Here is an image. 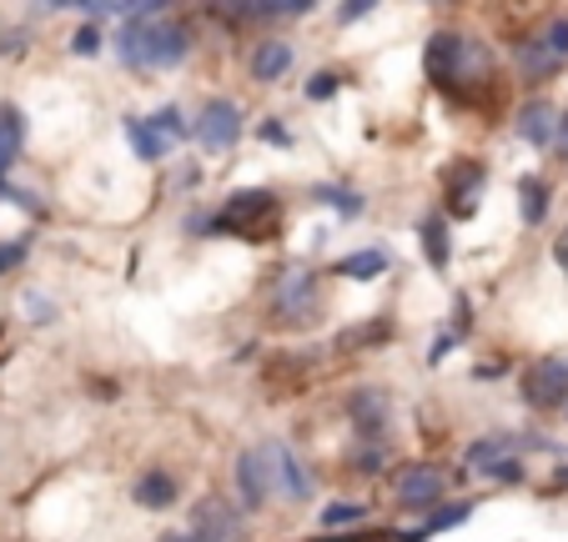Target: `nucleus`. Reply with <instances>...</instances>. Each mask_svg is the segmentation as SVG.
Instances as JSON below:
<instances>
[{"mask_svg": "<svg viewBox=\"0 0 568 542\" xmlns=\"http://www.w3.org/2000/svg\"><path fill=\"white\" fill-rule=\"evenodd\" d=\"M312 542H397V532H362V528H352V532H318Z\"/></svg>", "mask_w": 568, "mask_h": 542, "instance_id": "58836bf2", "label": "nucleus"}, {"mask_svg": "<svg viewBox=\"0 0 568 542\" xmlns=\"http://www.w3.org/2000/svg\"><path fill=\"white\" fill-rule=\"evenodd\" d=\"M518 402L538 417L568 413V357H558V352L528 357L524 372H518Z\"/></svg>", "mask_w": 568, "mask_h": 542, "instance_id": "39448f33", "label": "nucleus"}, {"mask_svg": "<svg viewBox=\"0 0 568 542\" xmlns=\"http://www.w3.org/2000/svg\"><path fill=\"white\" fill-rule=\"evenodd\" d=\"M318 0H257V21H282V15H307Z\"/></svg>", "mask_w": 568, "mask_h": 542, "instance_id": "473e14b6", "label": "nucleus"}, {"mask_svg": "<svg viewBox=\"0 0 568 542\" xmlns=\"http://www.w3.org/2000/svg\"><path fill=\"white\" fill-rule=\"evenodd\" d=\"M544 41L554 45L558 55H568V15H554V21L544 25Z\"/></svg>", "mask_w": 568, "mask_h": 542, "instance_id": "79ce46f5", "label": "nucleus"}, {"mask_svg": "<svg viewBox=\"0 0 568 542\" xmlns=\"http://www.w3.org/2000/svg\"><path fill=\"white\" fill-rule=\"evenodd\" d=\"M31 261V237H16V241H0V277H11Z\"/></svg>", "mask_w": 568, "mask_h": 542, "instance_id": "f704fd0d", "label": "nucleus"}, {"mask_svg": "<svg viewBox=\"0 0 568 542\" xmlns=\"http://www.w3.org/2000/svg\"><path fill=\"white\" fill-rule=\"evenodd\" d=\"M182 231L192 241H211V211H186L182 217Z\"/></svg>", "mask_w": 568, "mask_h": 542, "instance_id": "a19ab883", "label": "nucleus"}, {"mask_svg": "<svg viewBox=\"0 0 568 542\" xmlns=\"http://www.w3.org/2000/svg\"><path fill=\"white\" fill-rule=\"evenodd\" d=\"M548 211H554V181L538 171L518 176V217H524V227H544Z\"/></svg>", "mask_w": 568, "mask_h": 542, "instance_id": "4be33fe9", "label": "nucleus"}, {"mask_svg": "<svg viewBox=\"0 0 568 542\" xmlns=\"http://www.w3.org/2000/svg\"><path fill=\"white\" fill-rule=\"evenodd\" d=\"M554 267L568 277V221H564V231L554 237Z\"/></svg>", "mask_w": 568, "mask_h": 542, "instance_id": "c03bdc74", "label": "nucleus"}, {"mask_svg": "<svg viewBox=\"0 0 568 542\" xmlns=\"http://www.w3.org/2000/svg\"><path fill=\"white\" fill-rule=\"evenodd\" d=\"M282 221H287V201L282 191L272 186H237V191L211 211V237H231V241H277L282 237Z\"/></svg>", "mask_w": 568, "mask_h": 542, "instance_id": "7ed1b4c3", "label": "nucleus"}, {"mask_svg": "<svg viewBox=\"0 0 568 542\" xmlns=\"http://www.w3.org/2000/svg\"><path fill=\"white\" fill-rule=\"evenodd\" d=\"M241 131H247V111L231 96H211L192 121V142L202 146V156H231L241 146Z\"/></svg>", "mask_w": 568, "mask_h": 542, "instance_id": "423d86ee", "label": "nucleus"}, {"mask_svg": "<svg viewBox=\"0 0 568 542\" xmlns=\"http://www.w3.org/2000/svg\"><path fill=\"white\" fill-rule=\"evenodd\" d=\"M328 271L338 277V282H362V286H372V282H383L388 271H393V257H388L383 247H358V251H348V257L332 261Z\"/></svg>", "mask_w": 568, "mask_h": 542, "instance_id": "a211bd4d", "label": "nucleus"}, {"mask_svg": "<svg viewBox=\"0 0 568 542\" xmlns=\"http://www.w3.org/2000/svg\"><path fill=\"white\" fill-rule=\"evenodd\" d=\"M21 312H25V322H35V326H55V316H61L45 292H25L21 296Z\"/></svg>", "mask_w": 568, "mask_h": 542, "instance_id": "2f4dec72", "label": "nucleus"}, {"mask_svg": "<svg viewBox=\"0 0 568 542\" xmlns=\"http://www.w3.org/2000/svg\"><path fill=\"white\" fill-rule=\"evenodd\" d=\"M231 482H237V508L241 512H262L272 492V467H267L262 447H241L237 462H231Z\"/></svg>", "mask_w": 568, "mask_h": 542, "instance_id": "9b49d317", "label": "nucleus"}, {"mask_svg": "<svg viewBox=\"0 0 568 542\" xmlns=\"http://www.w3.org/2000/svg\"><path fill=\"white\" fill-rule=\"evenodd\" d=\"M478 512V502L473 498H458V502H437L433 512H427L423 522H417L413 532H397V542H427V538H437V532H453V528H463V522Z\"/></svg>", "mask_w": 568, "mask_h": 542, "instance_id": "aec40b11", "label": "nucleus"}, {"mask_svg": "<svg viewBox=\"0 0 568 542\" xmlns=\"http://www.w3.org/2000/svg\"><path fill=\"white\" fill-rule=\"evenodd\" d=\"M262 457H267V467H272V492H282L287 502H307L318 492V478H312L307 462L292 452V442L272 437V442H262Z\"/></svg>", "mask_w": 568, "mask_h": 542, "instance_id": "9d476101", "label": "nucleus"}, {"mask_svg": "<svg viewBox=\"0 0 568 542\" xmlns=\"http://www.w3.org/2000/svg\"><path fill=\"white\" fill-rule=\"evenodd\" d=\"M458 342H463V336L453 332V326H437V336L427 342V367H443V362L453 357V347H458Z\"/></svg>", "mask_w": 568, "mask_h": 542, "instance_id": "c9c22d12", "label": "nucleus"}, {"mask_svg": "<svg viewBox=\"0 0 568 542\" xmlns=\"http://www.w3.org/2000/svg\"><path fill=\"white\" fill-rule=\"evenodd\" d=\"M152 126L162 131V136H166L172 146L192 142V121L182 116V106H156V111H152Z\"/></svg>", "mask_w": 568, "mask_h": 542, "instance_id": "cd10ccee", "label": "nucleus"}, {"mask_svg": "<svg viewBox=\"0 0 568 542\" xmlns=\"http://www.w3.org/2000/svg\"><path fill=\"white\" fill-rule=\"evenodd\" d=\"M564 65H568V55H558L554 45L544 41V31L524 35V41L514 45V71L524 86H548V81L564 76Z\"/></svg>", "mask_w": 568, "mask_h": 542, "instance_id": "f8f14e48", "label": "nucleus"}, {"mask_svg": "<svg viewBox=\"0 0 568 542\" xmlns=\"http://www.w3.org/2000/svg\"><path fill=\"white\" fill-rule=\"evenodd\" d=\"M241 518H247V512L231 508L227 498H202L197 508H192V538L197 542H237Z\"/></svg>", "mask_w": 568, "mask_h": 542, "instance_id": "ddd939ff", "label": "nucleus"}, {"mask_svg": "<svg viewBox=\"0 0 568 542\" xmlns=\"http://www.w3.org/2000/svg\"><path fill=\"white\" fill-rule=\"evenodd\" d=\"M423 76L443 101H453L458 111H483L488 101H498L503 76L498 55L483 35H468L463 25H437L423 45Z\"/></svg>", "mask_w": 568, "mask_h": 542, "instance_id": "f257e3e1", "label": "nucleus"}, {"mask_svg": "<svg viewBox=\"0 0 568 542\" xmlns=\"http://www.w3.org/2000/svg\"><path fill=\"white\" fill-rule=\"evenodd\" d=\"M257 142L272 146V152H292L297 136H292V126H287L282 116H262V121H257Z\"/></svg>", "mask_w": 568, "mask_h": 542, "instance_id": "7c9ffc66", "label": "nucleus"}, {"mask_svg": "<svg viewBox=\"0 0 568 542\" xmlns=\"http://www.w3.org/2000/svg\"><path fill=\"white\" fill-rule=\"evenodd\" d=\"M473 377H478V382H493V377H503V362H478V367H473Z\"/></svg>", "mask_w": 568, "mask_h": 542, "instance_id": "a18cd8bd", "label": "nucleus"}, {"mask_svg": "<svg viewBox=\"0 0 568 542\" xmlns=\"http://www.w3.org/2000/svg\"><path fill=\"white\" fill-rule=\"evenodd\" d=\"M514 131H518V142L534 146V152H554V136H558V106L544 96H528L524 106H518L514 116Z\"/></svg>", "mask_w": 568, "mask_h": 542, "instance_id": "4468645a", "label": "nucleus"}, {"mask_svg": "<svg viewBox=\"0 0 568 542\" xmlns=\"http://www.w3.org/2000/svg\"><path fill=\"white\" fill-rule=\"evenodd\" d=\"M437 186H443V211L453 221H468L478 217L483 196H488V166L478 156H458V161H448L437 171Z\"/></svg>", "mask_w": 568, "mask_h": 542, "instance_id": "0eeeda50", "label": "nucleus"}, {"mask_svg": "<svg viewBox=\"0 0 568 542\" xmlns=\"http://www.w3.org/2000/svg\"><path fill=\"white\" fill-rule=\"evenodd\" d=\"M25 45H31L25 25H6V31H0V55H25Z\"/></svg>", "mask_w": 568, "mask_h": 542, "instance_id": "ea45409f", "label": "nucleus"}, {"mask_svg": "<svg viewBox=\"0 0 568 542\" xmlns=\"http://www.w3.org/2000/svg\"><path fill=\"white\" fill-rule=\"evenodd\" d=\"M121 136L132 142V152H136V161H146V166H156V161H166V156L176 152L172 142H166L162 131L152 126V116H121Z\"/></svg>", "mask_w": 568, "mask_h": 542, "instance_id": "412c9836", "label": "nucleus"}, {"mask_svg": "<svg viewBox=\"0 0 568 542\" xmlns=\"http://www.w3.org/2000/svg\"><path fill=\"white\" fill-rule=\"evenodd\" d=\"M417 247H423V261L433 271L453 267V217L443 207H433V211L417 217Z\"/></svg>", "mask_w": 568, "mask_h": 542, "instance_id": "2eb2a0df", "label": "nucleus"}, {"mask_svg": "<svg viewBox=\"0 0 568 542\" xmlns=\"http://www.w3.org/2000/svg\"><path fill=\"white\" fill-rule=\"evenodd\" d=\"M443 492H448V478H443V467H437V462H407V467H397V478H393L397 508L433 512L437 502H443Z\"/></svg>", "mask_w": 568, "mask_h": 542, "instance_id": "1a4fd4ad", "label": "nucleus"}, {"mask_svg": "<svg viewBox=\"0 0 568 542\" xmlns=\"http://www.w3.org/2000/svg\"><path fill=\"white\" fill-rule=\"evenodd\" d=\"M548 156H558V161L568 166V111H558V136H554V152Z\"/></svg>", "mask_w": 568, "mask_h": 542, "instance_id": "37998d69", "label": "nucleus"}, {"mask_svg": "<svg viewBox=\"0 0 568 542\" xmlns=\"http://www.w3.org/2000/svg\"><path fill=\"white\" fill-rule=\"evenodd\" d=\"M111 51H116L121 71H132V76L176 71V65L192 61V25L172 21V15H156V21H116Z\"/></svg>", "mask_w": 568, "mask_h": 542, "instance_id": "f03ea898", "label": "nucleus"}, {"mask_svg": "<svg viewBox=\"0 0 568 542\" xmlns=\"http://www.w3.org/2000/svg\"><path fill=\"white\" fill-rule=\"evenodd\" d=\"M453 332H458L463 336V342H468V336H473V296L468 292H458V296H453Z\"/></svg>", "mask_w": 568, "mask_h": 542, "instance_id": "4c0bfd02", "label": "nucleus"}, {"mask_svg": "<svg viewBox=\"0 0 568 542\" xmlns=\"http://www.w3.org/2000/svg\"><path fill=\"white\" fill-rule=\"evenodd\" d=\"M162 542H197V538H192V528H186V532H162Z\"/></svg>", "mask_w": 568, "mask_h": 542, "instance_id": "de8ad7c7", "label": "nucleus"}, {"mask_svg": "<svg viewBox=\"0 0 568 542\" xmlns=\"http://www.w3.org/2000/svg\"><path fill=\"white\" fill-rule=\"evenodd\" d=\"M312 201L338 211L342 221H358L362 211H368V191H358V186H348V181H318L312 186Z\"/></svg>", "mask_w": 568, "mask_h": 542, "instance_id": "b1692460", "label": "nucleus"}, {"mask_svg": "<svg viewBox=\"0 0 568 542\" xmlns=\"http://www.w3.org/2000/svg\"><path fill=\"white\" fill-rule=\"evenodd\" d=\"M478 478L493 482V488H524V482H528V462L518 452H508V457H498V462L478 467Z\"/></svg>", "mask_w": 568, "mask_h": 542, "instance_id": "bb28decb", "label": "nucleus"}, {"mask_svg": "<svg viewBox=\"0 0 568 542\" xmlns=\"http://www.w3.org/2000/svg\"><path fill=\"white\" fill-rule=\"evenodd\" d=\"M554 492H568V462L554 467Z\"/></svg>", "mask_w": 568, "mask_h": 542, "instance_id": "49530a36", "label": "nucleus"}, {"mask_svg": "<svg viewBox=\"0 0 568 542\" xmlns=\"http://www.w3.org/2000/svg\"><path fill=\"white\" fill-rule=\"evenodd\" d=\"M328 312V286H322V271L312 267H277L272 286H267V322L282 326V332H307L318 326Z\"/></svg>", "mask_w": 568, "mask_h": 542, "instance_id": "20e7f679", "label": "nucleus"}, {"mask_svg": "<svg viewBox=\"0 0 568 542\" xmlns=\"http://www.w3.org/2000/svg\"><path fill=\"white\" fill-rule=\"evenodd\" d=\"M342 91V76L338 71H332V65H322V71H312V76H307V86H302V96L312 101V106H322V101H332Z\"/></svg>", "mask_w": 568, "mask_h": 542, "instance_id": "c85d7f7f", "label": "nucleus"}, {"mask_svg": "<svg viewBox=\"0 0 568 542\" xmlns=\"http://www.w3.org/2000/svg\"><path fill=\"white\" fill-rule=\"evenodd\" d=\"M21 152H25V111L16 101H0V176H11Z\"/></svg>", "mask_w": 568, "mask_h": 542, "instance_id": "5701e85b", "label": "nucleus"}, {"mask_svg": "<svg viewBox=\"0 0 568 542\" xmlns=\"http://www.w3.org/2000/svg\"><path fill=\"white\" fill-rule=\"evenodd\" d=\"M368 512L372 508L358 498H332V502H322V512H318V532H352L368 522Z\"/></svg>", "mask_w": 568, "mask_h": 542, "instance_id": "393cba45", "label": "nucleus"}, {"mask_svg": "<svg viewBox=\"0 0 568 542\" xmlns=\"http://www.w3.org/2000/svg\"><path fill=\"white\" fill-rule=\"evenodd\" d=\"M182 498V482H176V472H166V467H142L132 482V502L146 512H166L172 502Z\"/></svg>", "mask_w": 568, "mask_h": 542, "instance_id": "6ab92c4d", "label": "nucleus"}, {"mask_svg": "<svg viewBox=\"0 0 568 542\" xmlns=\"http://www.w3.org/2000/svg\"><path fill=\"white\" fill-rule=\"evenodd\" d=\"M383 0H338V25H358V21H368L372 11H378Z\"/></svg>", "mask_w": 568, "mask_h": 542, "instance_id": "e433bc0d", "label": "nucleus"}, {"mask_svg": "<svg viewBox=\"0 0 568 542\" xmlns=\"http://www.w3.org/2000/svg\"><path fill=\"white\" fill-rule=\"evenodd\" d=\"M297 51L282 41V35H267V41L251 45L247 55V76L257 81V86H277V81H287V71H292Z\"/></svg>", "mask_w": 568, "mask_h": 542, "instance_id": "f3484780", "label": "nucleus"}, {"mask_svg": "<svg viewBox=\"0 0 568 542\" xmlns=\"http://www.w3.org/2000/svg\"><path fill=\"white\" fill-rule=\"evenodd\" d=\"M342 413H348L358 442L388 447V432H393V397H388V387H378V382H358V387L348 392V402H342Z\"/></svg>", "mask_w": 568, "mask_h": 542, "instance_id": "6e6552de", "label": "nucleus"}, {"mask_svg": "<svg viewBox=\"0 0 568 542\" xmlns=\"http://www.w3.org/2000/svg\"><path fill=\"white\" fill-rule=\"evenodd\" d=\"M176 0H116V21H156L166 15Z\"/></svg>", "mask_w": 568, "mask_h": 542, "instance_id": "c756f323", "label": "nucleus"}, {"mask_svg": "<svg viewBox=\"0 0 568 542\" xmlns=\"http://www.w3.org/2000/svg\"><path fill=\"white\" fill-rule=\"evenodd\" d=\"M101 41H106V31H101V21H81L76 31H71V55H96Z\"/></svg>", "mask_w": 568, "mask_h": 542, "instance_id": "72a5a7b5", "label": "nucleus"}, {"mask_svg": "<svg viewBox=\"0 0 568 542\" xmlns=\"http://www.w3.org/2000/svg\"><path fill=\"white\" fill-rule=\"evenodd\" d=\"M508 452H518L514 432H483V437H473L468 452H463V472H478V467L498 462V457H508Z\"/></svg>", "mask_w": 568, "mask_h": 542, "instance_id": "a878e982", "label": "nucleus"}, {"mask_svg": "<svg viewBox=\"0 0 568 542\" xmlns=\"http://www.w3.org/2000/svg\"><path fill=\"white\" fill-rule=\"evenodd\" d=\"M393 336H397V322L388 312H378V316H368V322L342 326L338 342H332V352H338V357H352V352H383Z\"/></svg>", "mask_w": 568, "mask_h": 542, "instance_id": "dca6fc26", "label": "nucleus"}]
</instances>
